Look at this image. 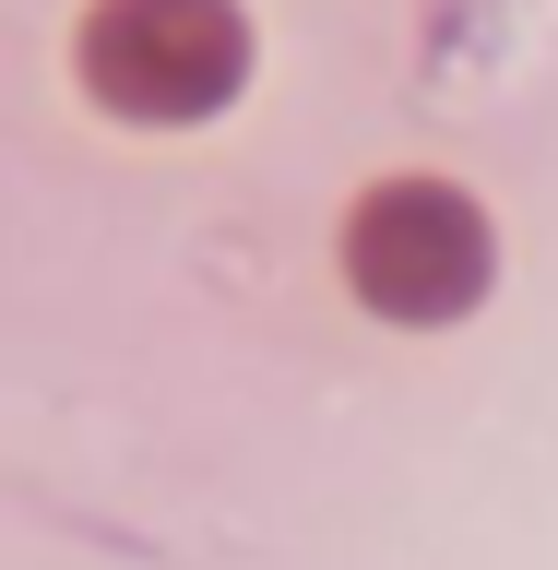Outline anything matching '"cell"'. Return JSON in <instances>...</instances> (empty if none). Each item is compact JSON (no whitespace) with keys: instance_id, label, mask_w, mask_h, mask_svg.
<instances>
[{"instance_id":"6da1fadb","label":"cell","mask_w":558,"mask_h":570,"mask_svg":"<svg viewBox=\"0 0 558 570\" xmlns=\"http://www.w3.org/2000/svg\"><path fill=\"white\" fill-rule=\"evenodd\" d=\"M249 71L238 0H96L84 12V83L119 119H214Z\"/></svg>"},{"instance_id":"7a4b0ae2","label":"cell","mask_w":558,"mask_h":570,"mask_svg":"<svg viewBox=\"0 0 558 570\" xmlns=\"http://www.w3.org/2000/svg\"><path fill=\"white\" fill-rule=\"evenodd\" d=\"M345 274L381 321H452L488 297V214L440 178H392L345 214Z\"/></svg>"}]
</instances>
